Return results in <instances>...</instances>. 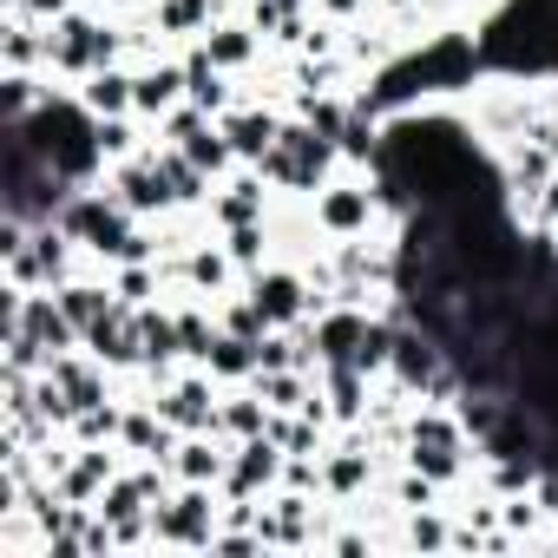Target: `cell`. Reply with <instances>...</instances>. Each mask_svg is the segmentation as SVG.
I'll use <instances>...</instances> for the list:
<instances>
[{"mask_svg":"<svg viewBox=\"0 0 558 558\" xmlns=\"http://www.w3.org/2000/svg\"><path fill=\"white\" fill-rule=\"evenodd\" d=\"M217 125H223V138H230L236 165H263V158H269V145L283 138V125H290V119H283V112H269V106H250V99H243V106H230Z\"/></svg>","mask_w":558,"mask_h":558,"instance_id":"obj_13","label":"cell"},{"mask_svg":"<svg viewBox=\"0 0 558 558\" xmlns=\"http://www.w3.org/2000/svg\"><path fill=\"white\" fill-rule=\"evenodd\" d=\"M269 197L276 184L256 171V165H236L217 191H210V230H236V223H263L269 217Z\"/></svg>","mask_w":558,"mask_h":558,"instance_id":"obj_10","label":"cell"},{"mask_svg":"<svg viewBox=\"0 0 558 558\" xmlns=\"http://www.w3.org/2000/svg\"><path fill=\"white\" fill-rule=\"evenodd\" d=\"M217 323H223L230 336H243V342H263V336H269V316L256 310V296H250V290H230V296L217 303Z\"/></svg>","mask_w":558,"mask_h":558,"instance_id":"obj_29","label":"cell"},{"mask_svg":"<svg viewBox=\"0 0 558 558\" xmlns=\"http://www.w3.org/2000/svg\"><path fill=\"white\" fill-rule=\"evenodd\" d=\"M0 66L8 73H47V21H34L27 8H8V27H0Z\"/></svg>","mask_w":558,"mask_h":558,"instance_id":"obj_17","label":"cell"},{"mask_svg":"<svg viewBox=\"0 0 558 558\" xmlns=\"http://www.w3.org/2000/svg\"><path fill=\"white\" fill-rule=\"evenodd\" d=\"M243 290L256 296V310L269 316V329H296V323H310V303H316L303 263H263L256 276H243Z\"/></svg>","mask_w":558,"mask_h":558,"instance_id":"obj_6","label":"cell"},{"mask_svg":"<svg viewBox=\"0 0 558 558\" xmlns=\"http://www.w3.org/2000/svg\"><path fill=\"white\" fill-rule=\"evenodd\" d=\"M276 191H290V197H316L329 178H342V145L329 132H316L310 119H290L283 138L269 145V158L256 165Z\"/></svg>","mask_w":558,"mask_h":558,"instance_id":"obj_2","label":"cell"},{"mask_svg":"<svg viewBox=\"0 0 558 558\" xmlns=\"http://www.w3.org/2000/svg\"><path fill=\"white\" fill-rule=\"evenodd\" d=\"M551 178H558V158H551L545 145L519 138V145H506V151H499V184H506V197H512L519 210H525V204H532Z\"/></svg>","mask_w":558,"mask_h":558,"instance_id":"obj_15","label":"cell"},{"mask_svg":"<svg viewBox=\"0 0 558 558\" xmlns=\"http://www.w3.org/2000/svg\"><path fill=\"white\" fill-rule=\"evenodd\" d=\"M86 349L112 368V375H138L145 368V342H138V310L132 303H119L106 323H93L86 329Z\"/></svg>","mask_w":558,"mask_h":558,"instance_id":"obj_12","label":"cell"},{"mask_svg":"<svg viewBox=\"0 0 558 558\" xmlns=\"http://www.w3.org/2000/svg\"><path fill=\"white\" fill-rule=\"evenodd\" d=\"M178 151H184L191 165H204V171H210L217 184H223V178L236 171V151H230V138H223V125H217V119H197V125H191V132L178 138Z\"/></svg>","mask_w":558,"mask_h":558,"instance_id":"obj_24","label":"cell"},{"mask_svg":"<svg viewBox=\"0 0 558 558\" xmlns=\"http://www.w3.org/2000/svg\"><path fill=\"white\" fill-rule=\"evenodd\" d=\"M53 296H60V310H66V316L80 323V336H86L93 323H106V316L119 310V290H112V269H106V276H73V283H60Z\"/></svg>","mask_w":558,"mask_h":558,"instance_id":"obj_22","label":"cell"},{"mask_svg":"<svg viewBox=\"0 0 558 558\" xmlns=\"http://www.w3.org/2000/svg\"><path fill=\"white\" fill-rule=\"evenodd\" d=\"M125 60H132L125 27H112L99 8L47 21V80H93L99 66H125Z\"/></svg>","mask_w":558,"mask_h":558,"instance_id":"obj_1","label":"cell"},{"mask_svg":"<svg viewBox=\"0 0 558 558\" xmlns=\"http://www.w3.org/2000/svg\"><path fill=\"white\" fill-rule=\"evenodd\" d=\"M283 447H276L269 434L256 440H236L230 447V473H223V499H269L276 486H283Z\"/></svg>","mask_w":558,"mask_h":558,"instance_id":"obj_8","label":"cell"},{"mask_svg":"<svg viewBox=\"0 0 558 558\" xmlns=\"http://www.w3.org/2000/svg\"><path fill=\"white\" fill-rule=\"evenodd\" d=\"M125 460H132V453H125V447H112V440H93V447H80V440H73V460L60 466V480H53V486H60V499H73V506H99V493L125 473Z\"/></svg>","mask_w":558,"mask_h":558,"instance_id":"obj_9","label":"cell"},{"mask_svg":"<svg viewBox=\"0 0 558 558\" xmlns=\"http://www.w3.org/2000/svg\"><path fill=\"white\" fill-rule=\"evenodd\" d=\"M132 217H165V210H178V191H171V171H165V151L158 145H145V151H132V158H119V165H106V178H99Z\"/></svg>","mask_w":558,"mask_h":558,"instance_id":"obj_5","label":"cell"},{"mask_svg":"<svg viewBox=\"0 0 558 558\" xmlns=\"http://www.w3.org/2000/svg\"><path fill=\"white\" fill-rule=\"evenodd\" d=\"M532 112H538V93H525V86H486V93H473V132L493 151L519 145L525 125H532Z\"/></svg>","mask_w":558,"mask_h":558,"instance_id":"obj_7","label":"cell"},{"mask_svg":"<svg viewBox=\"0 0 558 558\" xmlns=\"http://www.w3.org/2000/svg\"><path fill=\"white\" fill-rule=\"evenodd\" d=\"M184 93H191V106H197V112H210V119H223L230 106H243V93H236V73L210 66L197 47L184 53Z\"/></svg>","mask_w":558,"mask_h":558,"instance_id":"obj_20","label":"cell"},{"mask_svg":"<svg viewBox=\"0 0 558 558\" xmlns=\"http://www.w3.org/2000/svg\"><path fill=\"white\" fill-rule=\"evenodd\" d=\"M316 14H323V21H336V27H355V21H368V14H375V0H316Z\"/></svg>","mask_w":558,"mask_h":558,"instance_id":"obj_31","label":"cell"},{"mask_svg":"<svg viewBox=\"0 0 558 558\" xmlns=\"http://www.w3.org/2000/svg\"><path fill=\"white\" fill-rule=\"evenodd\" d=\"M80 99L93 119H125L138 112V66H99L93 80H80Z\"/></svg>","mask_w":558,"mask_h":558,"instance_id":"obj_21","label":"cell"},{"mask_svg":"<svg viewBox=\"0 0 558 558\" xmlns=\"http://www.w3.org/2000/svg\"><path fill=\"white\" fill-rule=\"evenodd\" d=\"M381 223V197L368 178H329L316 197H310V230L342 243V236H375Z\"/></svg>","mask_w":558,"mask_h":558,"instance_id":"obj_4","label":"cell"},{"mask_svg":"<svg viewBox=\"0 0 558 558\" xmlns=\"http://www.w3.org/2000/svg\"><path fill=\"white\" fill-rule=\"evenodd\" d=\"M223 525V486H178L165 506H151V545L171 551H210Z\"/></svg>","mask_w":558,"mask_h":558,"instance_id":"obj_3","label":"cell"},{"mask_svg":"<svg viewBox=\"0 0 558 558\" xmlns=\"http://www.w3.org/2000/svg\"><path fill=\"white\" fill-rule=\"evenodd\" d=\"M184 99H191V93H184V60L158 53V60L138 66V119H145V125H158V119L178 112Z\"/></svg>","mask_w":558,"mask_h":558,"instance_id":"obj_16","label":"cell"},{"mask_svg":"<svg viewBox=\"0 0 558 558\" xmlns=\"http://www.w3.org/2000/svg\"><path fill=\"white\" fill-rule=\"evenodd\" d=\"M223 14H230V0H158L151 27H158V40H191L197 47Z\"/></svg>","mask_w":558,"mask_h":558,"instance_id":"obj_19","label":"cell"},{"mask_svg":"<svg viewBox=\"0 0 558 558\" xmlns=\"http://www.w3.org/2000/svg\"><path fill=\"white\" fill-rule=\"evenodd\" d=\"M223 236V250H230V263L243 269V276H256L263 263H269V250H276V223L263 217V223H236V230H217Z\"/></svg>","mask_w":558,"mask_h":558,"instance_id":"obj_27","label":"cell"},{"mask_svg":"<svg viewBox=\"0 0 558 558\" xmlns=\"http://www.w3.org/2000/svg\"><path fill=\"white\" fill-rule=\"evenodd\" d=\"M165 466H171L178 486H223V473H230V440H223V434H184Z\"/></svg>","mask_w":558,"mask_h":558,"instance_id":"obj_14","label":"cell"},{"mask_svg":"<svg viewBox=\"0 0 558 558\" xmlns=\"http://www.w3.org/2000/svg\"><path fill=\"white\" fill-rule=\"evenodd\" d=\"M8 8H27L34 21H60V14H80V8H93V0H8Z\"/></svg>","mask_w":558,"mask_h":558,"instance_id":"obj_32","label":"cell"},{"mask_svg":"<svg viewBox=\"0 0 558 558\" xmlns=\"http://www.w3.org/2000/svg\"><path fill=\"white\" fill-rule=\"evenodd\" d=\"M316 375H323V401H329L336 427H355V421L368 414V401H375V375H362L355 362H329V368H316Z\"/></svg>","mask_w":558,"mask_h":558,"instance_id":"obj_18","label":"cell"},{"mask_svg":"<svg viewBox=\"0 0 558 558\" xmlns=\"http://www.w3.org/2000/svg\"><path fill=\"white\" fill-rule=\"evenodd\" d=\"M401 545H408V551H453V506L401 512Z\"/></svg>","mask_w":558,"mask_h":558,"instance_id":"obj_25","label":"cell"},{"mask_svg":"<svg viewBox=\"0 0 558 558\" xmlns=\"http://www.w3.org/2000/svg\"><path fill=\"white\" fill-rule=\"evenodd\" d=\"M204 368L223 381V388H243V381H256V342H243V336H217L210 342V355H204Z\"/></svg>","mask_w":558,"mask_h":558,"instance_id":"obj_26","label":"cell"},{"mask_svg":"<svg viewBox=\"0 0 558 558\" xmlns=\"http://www.w3.org/2000/svg\"><path fill=\"white\" fill-rule=\"evenodd\" d=\"M138 112H125V119H99V151H106V165H119V158H132V151H145V138H138Z\"/></svg>","mask_w":558,"mask_h":558,"instance_id":"obj_30","label":"cell"},{"mask_svg":"<svg viewBox=\"0 0 558 558\" xmlns=\"http://www.w3.org/2000/svg\"><path fill=\"white\" fill-rule=\"evenodd\" d=\"M112 290H119V303H132V310L165 303V269H158V263H112Z\"/></svg>","mask_w":558,"mask_h":558,"instance_id":"obj_28","label":"cell"},{"mask_svg":"<svg viewBox=\"0 0 558 558\" xmlns=\"http://www.w3.org/2000/svg\"><path fill=\"white\" fill-rule=\"evenodd\" d=\"M197 53H204L210 66H223V73H236V80H243V73H256V66L269 60V40H263V34H256L250 21L223 14V21H217V27H210L204 40H197Z\"/></svg>","mask_w":558,"mask_h":558,"instance_id":"obj_11","label":"cell"},{"mask_svg":"<svg viewBox=\"0 0 558 558\" xmlns=\"http://www.w3.org/2000/svg\"><path fill=\"white\" fill-rule=\"evenodd\" d=\"M269 427V401L243 381V388H223V401H217V434L236 447V440H256Z\"/></svg>","mask_w":558,"mask_h":558,"instance_id":"obj_23","label":"cell"}]
</instances>
